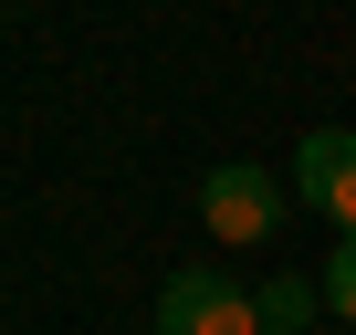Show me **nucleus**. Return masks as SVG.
Segmentation results:
<instances>
[{
  "label": "nucleus",
  "mask_w": 356,
  "mask_h": 335,
  "mask_svg": "<svg viewBox=\"0 0 356 335\" xmlns=\"http://www.w3.org/2000/svg\"><path fill=\"white\" fill-rule=\"evenodd\" d=\"M325 314V283H304V272H283V283H262V335H304Z\"/></svg>",
  "instance_id": "obj_4"
},
{
  "label": "nucleus",
  "mask_w": 356,
  "mask_h": 335,
  "mask_svg": "<svg viewBox=\"0 0 356 335\" xmlns=\"http://www.w3.org/2000/svg\"><path fill=\"white\" fill-rule=\"evenodd\" d=\"M157 335H262V293H241L231 272L189 262V272H168V293H157Z\"/></svg>",
  "instance_id": "obj_1"
},
{
  "label": "nucleus",
  "mask_w": 356,
  "mask_h": 335,
  "mask_svg": "<svg viewBox=\"0 0 356 335\" xmlns=\"http://www.w3.org/2000/svg\"><path fill=\"white\" fill-rule=\"evenodd\" d=\"M293 179H304V210H325L335 231H356V136H346V126H314V136H304Z\"/></svg>",
  "instance_id": "obj_3"
},
{
  "label": "nucleus",
  "mask_w": 356,
  "mask_h": 335,
  "mask_svg": "<svg viewBox=\"0 0 356 335\" xmlns=\"http://www.w3.org/2000/svg\"><path fill=\"white\" fill-rule=\"evenodd\" d=\"M325 304L356 325V231H346V241H335V262H325Z\"/></svg>",
  "instance_id": "obj_5"
},
{
  "label": "nucleus",
  "mask_w": 356,
  "mask_h": 335,
  "mask_svg": "<svg viewBox=\"0 0 356 335\" xmlns=\"http://www.w3.org/2000/svg\"><path fill=\"white\" fill-rule=\"evenodd\" d=\"M200 220L220 231V241H262L273 220H283V179H273V168H210V179H200Z\"/></svg>",
  "instance_id": "obj_2"
}]
</instances>
